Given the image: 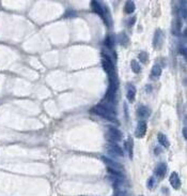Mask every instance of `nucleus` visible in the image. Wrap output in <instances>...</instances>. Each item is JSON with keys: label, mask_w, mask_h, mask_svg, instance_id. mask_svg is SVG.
<instances>
[{"label": "nucleus", "mask_w": 187, "mask_h": 196, "mask_svg": "<svg viewBox=\"0 0 187 196\" xmlns=\"http://www.w3.org/2000/svg\"><path fill=\"white\" fill-rule=\"evenodd\" d=\"M91 113H93L95 115L100 116L102 118L107 119L109 121L117 122V117H115V110L110 104H98V105L94 106L93 108L91 109Z\"/></svg>", "instance_id": "obj_1"}, {"label": "nucleus", "mask_w": 187, "mask_h": 196, "mask_svg": "<svg viewBox=\"0 0 187 196\" xmlns=\"http://www.w3.org/2000/svg\"><path fill=\"white\" fill-rule=\"evenodd\" d=\"M119 87V81L115 77V75L109 76V87L107 89V92L105 94V102L107 104H115V97H117V91Z\"/></svg>", "instance_id": "obj_2"}, {"label": "nucleus", "mask_w": 187, "mask_h": 196, "mask_svg": "<svg viewBox=\"0 0 187 196\" xmlns=\"http://www.w3.org/2000/svg\"><path fill=\"white\" fill-rule=\"evenodd\" d=\"M122 132L119 129L115 128V127H108L106 132V139L109 142L110 144H115L120 142L122 139Z\"/></svg>", "instance_id": "obj_3"}, {"label": "nucleus", "mask_w": 187, "mask_h": 196, "mask_svg": "<svg viewBox=\"0 0 187 196\" xmlns=\"http://www.w3.org/2000/svg\"><path fill=\"white\" fill-rule=\"evenodd\" d=\"M102 65H103L104 71L109 76L115 75V64L112 62V60L110 59V57L107 56L106 54H103V56H102Z\"/></svg>", "instance_id": "obj_4"}, {"label": "nucleus", "mask_w": 187, "mask_h": 196, "mask_svg": "<svg viewBox=\"0 0 187 196\" xmlns=\"http://www.w3.org/2000/svg\"><path fill=\"white\" fill-rule=\"evenodd\" d=\"M164 40H165V34H164V32H162L160 29H157L155 34H154V41H153V44H154L155 48L160 50L162 44H164Z\"/></svg>", "instance_id": "obj_5"}, {"label": "nucleus", "mask_w": 187, "mask_h": 196, "mask_svg": "<svg viewBox=\"0 0 187 196\" xmlns=\"http://www.w3.org/2000/svg\"><path fill=\"white\" fill-rule=\"evenodd\" d=\"M147 130H148L147 122L144 121V120H141V121L138 122L137 128H136V131H135V135H136L137 138H142V137H144L146 133H147Z\"/></svg>", "instance_id": "obj_6"}, {"label": "nucleus", "mask_w": 187, "mask_h": 196, "mask_svg": "<svg viewBox=\"0 0 187 196\" xmlns=\"http://www.w3.org/2000/svg\"><path fill=\"white\" fill-rule=\"evenodd\" d=\"M102 161L107 165V167L113 168V169H117V171H123V166L120 163L115 162V160H111L109 158H107V156H102Z\"/></svg>", "instance_id": "obj_7"}, {"label": "nucleus", "mask_w": 187, "mask_h": 196, "mask_svg": "<svg viewBox=\"0 0 187 196\" xmlns=\"http://www.w3.org/2000/svg\"><path fill=\"white\" fill-rule=\"evenodd\" d=\"M169 181H170V184L172 185V188L174 190H179L181 188V179L179 177L178 173L173 171L171 175H170V178H169Z\"/></svg>", "instance_id": "obj_8"}, {"label": "nucleus", "mask_w": 187, "mask_h": 196, "mask_svg": "<svg viewBox=\"0 0 187 196\" xmlns=\"http://www.w3.org/2000/svg\"><path fill=\"white\" fill-rule=\"evenodd\" d=\"M108 151L112 154H115L117 156H124V153H123V150L122 148L119 145L117 144H109V146H108Z\"/></svg>", "instance_id": "obj_9"}, {"label": "nucleus", "mask_w": 187, "mask_h": 196, "mask_svg": "<svg viewBox=\"0 0 187 196\" xmlns=\"http://www.w3.org/2000/svg\"><path fill=\"white\" fill-rule=\"evenodd\" d=\"M167 173V165L165 163H159L155 169V175L158 178H164Z\"/></svg>", "instance_id": "obj_10"}, {"label": "nucleus", "mask_w": 187, "mask_h": 196, "mask_svg": "<svg viewBox=\"0 0 187 196\" xmlns=\"http://www.w3.org/2000/svg\"><path fill=\"white\" fill-rule=\"evenodd\" d=\"M137 114L140 118L144 119V118H149L150 115H151V109L148 107V106H140L137 110Z\"/></svg>", "instance_id": "obj_11"}, {"label": "nucleus", "mask_w": 187, "mask_h": 196, "mask_svg": "<svg viewBox=\"0 0 187 196\" xmlns=\"http://www.w3.org/2000/svg\"><path fill=\"white\" fill-rule=\"evenodd\" d=\"M126 98H127L128 102L133 103L136 98V88L133 85H128L127 86V93H126Z\"/></svg>", "instance_id": "obj_12"}, {"label": "nucleus", "mask_w": 187, "mask_h": 196, "mask_svg": "<svg viewBox=\"0 0 187 196\" xmlns=\"http://www.w3.org/2000/svg\"><path fill=\"white\" fill-rule=\"evenodd\" d=\"M125 147H126V150H127L129 158L133 159V156H134V140H133L131 137H128L127 140L125 142Z\"/></svg>", "instance_id": "obj_13"}, {"label": "nucleus", "mask_w": 187, "mask_h": 196, "mask_svg": "<svg viewBox=\"0 0 187 196\" xmlns=\"http://www.w3.org/2000/svg\"><path fill=\"white\" fill-rule=\"evenodd\" d=\"M182 29V19L181 17H175L174 21H173V25H172V30H173V33L179 34Z\"/></svg>", "instance_id": "obj_14"}, {"label": "nucleus", "mask_w": 187, "mask_h": 196, "mask_svg": "<svg viewBox=\"0 0 187 196\" xmlns=\"http://www.w3.org/2000/svg\"><path fill=\"white\" fill-rule=\"evenodd\" d=\"M157 139H158V143L160 144L162 146L165 147V148H168L169 147V140L165 134L158 133V135H157Z\"/></svg>", "instance_id": "obj_15"}, {"label": "nucleus", "mask_w": 187, "mask_h": 196, "mask_svg": "<svg viewBox=\"0 0 187 196\" xmlns=\"http://www.w3.org/2000/svg\"><path fill=\"white\" fill-rule=\"evenodd\" d=\"M160 75H162V68H160V65L155 64L152 68V71H151V77L158 78Z\"/></svg>", "instance_id": "obj_16"}, {"label": "nucleus", "mask_w": 187, "mask_h": 196, "mask_svg": "<svg viewBox=\"0 0 187 196\" xmlns=\"http://www.w3.org/2000/svg\"><path fill=\"white\" fill-rule=\"evenodd\" d=\"M104 44H105V46L107 48H109V50H113L115 48V39L112 35H107L105 38V41H104Z\"/></svg>", "instance_id": "obj_17"}, {"label": "nucleus", "mask_w": 187, "mask_h": 196, "mask_svg": "<svg viewBox=\"0 0 187 196\" xmlns=\"http://www.w3.org/2000/svg\"><path fill=\"white\" fill-rule=\"evenodd\" d=\"M135 9H136V6H135L134 1H126L125 6H124V12L126 13V14H131V13H134Z\"/></svg>", "instance_id": "obj_18"}, {"label": "nucleus", "mask_w": 187, "mask_h": 196, "mask_svg": "<svg viewBox=\"0 0 187 196\" xmlns=\"http://www.w3.org/2000/svg\"><path fill=\"white\" fill-rule=\"evenodd\" d=\"M131 70H133V72L134 73H136V74H138V73H140L141 71V68H140V64L138 63L137 60H131Z\"/></svg>", "instance_id": "obj_19"}, {"label": "nucleus", "mask_w": 187, "mask_h": 196, "mask_svg": "<svg viewBox=\"0 0 187 196\" xmlns=\"http://www.w3.org/2000/svg\"><path fill=\"white\" fill-rule=\"evenodd\" d=\"M119 39H120V43L123 45V46H126L128 43V37L124 32H122L121 34H119Z\"/></svg>", "instance_id": "obj_20"}, {"label": "nucleus", "mask_w": 187, "mask_h": 196, "mask_svg": "<svg viewBox=\"0 0 187 196\" xmlns=\"http://www.w3.org/2000/svg\"><path fill=\"white\" fill-rule=\"evenodd\" d=\"M115 196H127V193L121 187H115Z\"/></svg>", "instance_id": "obj_21"}, {"label": "nucleus", "mask_w": 187, "mask_h": 196, "mask_svg": "<svg viewBox=\"0 0 187 196\" xmlns=\"http://www.w3.org/2000/svg\"><path fill=\"white\" fill-rule=\"evenodd\" d=\"M138 57H139V60H140L142 63H147L148 62V57H149V55H148L147 52H141Z\"/></svg>", "instance_id": "obj_22"}, {"label": "nucleus", "mask_w": 187, "mask_h": 196, "mask_svg": "<svg viewBox=\"0 0 187 196\" xmlns=\"http://www.w3.org/2000/svg\"><path fill=\"white\" fill-rule=\"evenodd\" d=\"M154 185H155V178L151 177L149 180H148V187H149V189H153Z\"/></svg>", "instance_id": "obj_23"}, {"label": "nucleus", "mask_w": 187, "mask_h": 196, "mask_svg": "<svg viewBox=\"0 0 187 196\" xmlns=\"http://www.w3.org/2000/svg\"><path fill=\"white\" fill-rule=\"evenodd\" d=\"M179 53L182 54L183 56H186V50H185V47H180V50H179Z\"/></svg>", "instance_id": "obj_24"}, {"label": "nucleus", "mask_w": 187, "mask_h": 196, "mask_svg": "<svg viewBox=\"0 0 187 196\" xmlns=\"http://www.w3.org/2000/svg\"><path fill=\"white\" fill-rule=\"evenodd\" d=\"M135 21H136V17H133L131 22H128V26H133V24L135 23Z\"/></svg>", "instance_id": "obj_25"}, {"label": "nucleus", "mask_w": 187, "mask_h": 196, "mask_svg": "<svg viewBox=\"0 0 187 196\" xmlns=\"http://www.w3.org/2000/svg\"><path fill=\"white\" fill-rule=\"evenodd\" d=\"M183 136H184L185 139L187 138V131H186V128L183 129Z\"/></svg>", "instance_id": "obj_26"}, {"label": "nucleus", "mask_w": 187, "mask_h": 196, "mask_svg": "<svg viewBox=\"0 0 187 196\" xmlns=\"http://www.w3.org/2000/svg\"><path fill=\"white\" fill-rule=\"evenodd\" d=\"M140 196H142V195H140Z\"/></svg>", "instance_id": "obj_27"}]
</instances>
